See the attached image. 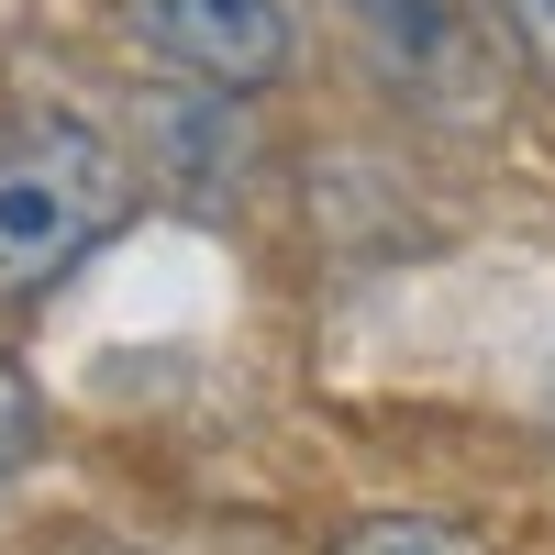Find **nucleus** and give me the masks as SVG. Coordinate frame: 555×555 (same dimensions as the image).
I'll return each mask as SVG.
<instances>
[{
  "label": "nucleus",
  "mask_w": 555,
  "mask_h": 555,
  "mask_svg": "<svg viewBox=\"0 0 555 555\" xmlns=\"http://www.w3.org/2000/svg\"><path fill=\"white\" fill-rule=\"evenodd\" d=\"M133 211V167L101 122L23 112L0 133V300H34Z\"/></svg>",
  "instance_id": "obj_1"
},
{
  "label": "nucleus",
  "mask_w": 555,
  "mask_h": 555,
  "mask_svg": "<svg viewBox=\"0 0 555 555\" xmlns=\"http://www.w3.org/2000/svg\"><path fill=\"white\" fill-rule=\"evenodd\" d=\"M122 34L145 44L156 67L222 89V101L289 78V56H300V12L289 0H122Z\"/></svg>",
  "instance_id": "obj_2"
},
{
  "label": "nucleus",
  "mask_w": 555,
  "mask_h": 555,
  "mask_svg": "<svg viewBox=\"0 0 555 555\" xmlns=\"http://www.w3.org/2000/svg\"><path fill=\"white\" fill-rule=\"evenodd\" d=\"M345 23L389 78H444L455 67V0H345Z\"/></svg>",
  "instance_id": "obj_3"
},
{
  "label": "nucleus",
  "mask_w": 555,
  "mask_h": 555,
  "mask_svg": "<svg viewBox=\"0 0 555 555\" xmlns=\"http://www.w3.org/2000/svg\"><path fill=\"white\" fill-rule=\"evenodd\" d=\"M334 555H489V533L455 512H366L334 533Z\"/></svg>",
  "instance_id": "obj_4"
},
{
  "label": "nucleus",
  "mask_w": 555,
  "mask_h": 555,
  "mask_svg": "<svg viewBox=\"0 0 555 555\" xmlns=\"http://www.w3.org/2000/svg\"><path fill=\"white\" fill-rule=\"evenodd\" d=\"M478 12H489V34L512 44L533 78H555V0H478Z\"/></svg>",
  "instance_id": "obj_5"
},
{
  "label": "nucleus",
  "mask_w": 555,
  "mask_h": 555,
  "mask_svg": "<svg viewBox=\"0 0 555 555\" xmlns=\"http://www.w3.org/2000/svg\"><path fill=\"white\" fill-rule=\"evenodd\" d=\"M34 444H44V400H34V378L12 356H0V478L12 467H34Z\"/></svg>",
  "instance_id": "obj_6"
}]
</instances>
